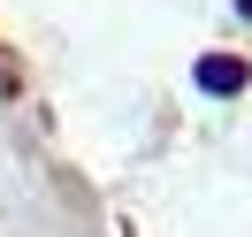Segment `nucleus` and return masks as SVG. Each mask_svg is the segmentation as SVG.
Masks as SVG:
<instances>
[{
  "instance_id": "2",
  "label": "nucleus",
  "mask_w": 252,
  "mask_h": 237,
  "mask_svg": "<svg viewBox=\"0 0 252 237\" xmlns=\"http://www.w3.org/2000/svg\"><path fill=\"white\" fill-rule=\"evenodd\" d=\"M23 84H31V69H23V62H16V54L0 46V92H23Z\"/></svg>"
},
{
  "instance_id": "3",
  "label": "nucleus",
  "mask_w": 252,
  "mask_h": 237,
  "mask_svg": "<svg viewBox=\"0 0 252 237\" xmlns=\"http://www.w3.org/2000/svg\"><path fill=\"white\" fill-rule=\"evenodd\" d=\"M237 8H245V16H252V0H237Z\"/></svg>"
},
{
  "instance_id": "1",
  "label": "nucleus",
  "mask_w": 252,
  "mask_h": 237,
  "mask_svg": "<svg viewBox=\"0 0 252 237\" xmlns=\"http://www.w3.org/2000/svg\"><path fill=\"white\" fill-rule=\"evenodd\" d=\"M245 77H252V69L237 62V54H199V84H206V92H214V100H229V92H245Z\"/></svg>"
}]
</instances>
